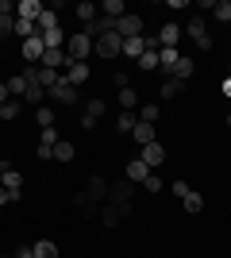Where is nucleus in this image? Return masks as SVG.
Returning a JSON list of instances; mask_svg holds the SVG:
<instances>
[{
  "mask_svg": "<svg viewBox=\"0 0 231 258\" xmlns=\"http://www.w3.org/2000/svg\"><path fill=\"white\" fill-rule=\"evenodd\" d=\"M8 100H12V93H8V85L0 81V104H8Z\"/></svg>",
  "mask_w": 231,
  "mask_h": 258,
  "instance_id": "45",
  "label": "nucleus"
},
{
  "mask_svg": "<svg viewBox=\"0 0 231 258\" xmlns=\"http://www.w3.org/2000/svg\"><path fill=\"white\" fill-rule=\"evenodd\" d=\"M139 158H143L146 166L154 170V166H162V162H166V147H162L158 139H154V143H146V147H143V154H139Z\"/></svg>",
  "mask_w": 231,
  "mask_h": 258,
  "instance_id": "10",
  "label": "nucleus"
},
{
  "mask_svg": "<svg viewBox=\"0 0 231 258\" xmlns=\"http://www.w3.org/2000/svg\"><path fill=\"white\" fill-rule=\"evenodd\" d=\"M131 139L139 143V147L154 143V123H143V119H139V123H135V131H131Z\"/></svg>",
  "mask_w": 231,
  "mask_h": 258,
  "instance_id": "14",
  "label": "nucleus"
},
{
  "mask_svg": "<svg viewBox=\"0 0 231 258\" xmlns=\"http://www.w3.org/2000/svg\"><path fill=\"white\" fill-rule=\"evenodd\" d=\"M100 220H104L108 227H116V224H120V208H116V205H112V208H104V212H100Z\"/></svg>",
  "mask_w": 231,
  "mask_h": 258,
  "instance_id": "37",
  "label": "nucleus"
},
{
  "mask_svg": "<svg viewBox=\"0 0 231 258\" xmlns=\"http://www.w3.org/2000/svg\"><path fill=\"white\" fill-rule=\"evenodd\" d=\"M23 100H27V104H43V100H46V89L39 85V81H31L27 93H23Z\"/></svg>",
  "mask_w": 231,
  "mask_h": 258,
  "instance_id": "25",
  "label": "nucleus"
},
{
  "mask_svg": "<svg viewBox=\"0 0 231 258\" xmlns=\"http://www.w3.org/2000/svg\"><path fill=\"white\" fill-rule=\"evenodd\" d=\"M123 12H127L123 0H104V4H100V16H108V20H120Z\"/></svg>",
  "mask_w": 231,
  "mask_h": 258,
  "instance_id": "22",
  "label": "nucleus"
},
{
  "mask_svg": "<svg viewBox=\"0 0 231 258\" xmlns=\"http://www.w3.org/2000/svg\"><path fill=\"white\" fill-rule=\"evenodd\" d=\"M120 108H123V112H135V108H139V93H135L131 85L120 89Z\"/></svg>",
  "mask_w": 231,
  "mask_h": 258,
  "instance_id": "21",
  "label": "nucleus"
},
{
  "mask_svg": "<svg viewBox=\"0 0 231 258\" xmlns=\"http://www.w3.org/2000/svg\"><path fill=\"white\" fill-rule=\"evenodd\" d=\"M35 119H39V127H54V112H50V104H39Z\"/></svg>",
  "mask_w": 231,
  "mask_h": 258,
  "instance_id": "30",
  "label": "nucleus"
},
{
  "mask_svg": "<svg viewBox=\"0 0 231 258\" xmlns=\"http://www.w3.org/2000/svg\"><path fill=\"white\" fill-rule=\"evenodd\" d=\"M93 54H100V58H116V54H123V39L116 31L100 35V39H93Z\"/></svg>",
  "mask_w": 231,
  "mask_h": 258,
  "instance_id": "2",
  "label": "nucleus"
},
{
  "mask_svg": "<svg viewBox=\"0 0 231 258\" xmlns=\"http://www.w3.org/2000/svg\"><path fill=\"white\" fill-rule=\"evenodd\" d=\"M185 35H189V39H193V43H200V39L208 35V31H204V20H200V16H193V20L185 23Z\"/></svg>",
  "mask_w": 231,
  "mask_h": 258,
  "instance_id": "19",
  "label": "nucleus"
},
{
  "mask_svg": "<svg viewBox=\"0 0 231 258\" xmlns=\"http://www.w3.org/2000/svg\"><path fill=\"white\" fill-rule=\"evenodd\" d=\"M43 35H31V39H23V62H43Z\"/></svg>",
  "mask_w": 231,
  "mask_h": 258,
  "instance_id": "9",
  "label": "nucleus"
},
{
  "mask_svg": "<svg viewBox=\"0 0 231 258\" xmlns=\"http://www.w3.org/2000/svg\"><path fill=\"white\" fill-rule=\"evenodd\" d=\"M16 116H20V100L12 97L8 104H0V119H16Z\"/></svg>",
  "mask_w": 231,
  "mask_h": 258,
  "instance_id": "32",
  "label": "nucleus"
},
{
  "mask_svg": "<svg viewBox=\"0 0 231 258\" xmlns=\"http://www.w3.org/2000/svg\"><path fill=\"white\" fill-rule=\"evenodd\" d=\"M46 97H54V100H58V104H77V89H73V85H69L66 77H62V81H58V85H54V89H50V93H46Z\"/></svg>",
  "mask_w": 231,
  "mask_h": 258,
  "instance_id": "7",
  "label": "nucleus"
},
{
  "mask_svg": "<svg viewBox=\"0 0 231 258\" xmlns=\"http://www.w3.org/2000/svg\"><path fill=\"white\" fill-rule=\"evenodd\" d=\"M89 54H93V39H89L85 31H81V35H69V39H66V58H69V62H85Z\"/></svg>",
  "mask_w": 231,
  "mask_h": 258,
  "instance_id": "1",
  "label": "nucleus"
},
{
  "mask_svg": "<svg viewBox=\"0 0 231 258\" xmlns=\"http://www.w3.org/2000/svg\"><path fill=\"white\" fill-rule=\"evenodd\" d=\"M143 189H146V193H162V177H158V173H150V177L143 181Z\"/></svg>",
  "mask_w": 231,
  "mask_h": 258,
  "instance_id": "38",
  "label": "nucleus"
},
{
  "mask_svg": "<svg viewBox=\"0 0 231 258\" xmlns=\"http://www.w3.org/2000/svg\"><path fill=\"white\" fill-rule=\"evenodd\" d=\"M16 12H20V20H39V16H43V4H39V0H23V4H16Z\"/></svg>",
  "mask_w": 231,
  "mask_h": 258,
  "instance_id": "12",
  "label": "nucleus"
},
{
  "mask_svg": "<svg viewBox=\"0 0 231 258\" xmlns=\"http://www.w3.org/2000/svg\"><path fill=\"white\" fill-rule=\"evenodd\" d=\"M62 77H66V81H69L73 89H81V85L89 81V62H69V66H66V74H62Z\"/></svg>",
  "mask_w": 231,
  "mask_h": 258,
  "instance_id": "6",
  "label": "nucleus"
},
{
  "mask_svg": "<svg viewBox=\"0 0 231 258\" xmlns=\"http://www.w3.org/2000/svg\"><path fill=\"white\" fill-rule=\"evenodd\" d=\"M12 258H35V247H20V250H16Z\"/></svg>",
  "mask_w": 231,
  "mask_h": 258,
  "instance_id": "44",
  "label": "nucleus"
},
{
  "mask_svg": "<svg viewBox=\"0 0 231 258\" xmlns=\"http://www.w3.org/2000/svg\"><path fill=\"white\" fill-rule=\"evenodd\" d=\"M150 173H154V170L146 166L143 158H131V162H127V181H131V185H143Z\"/></svg>",
  "mask_w": 231,
  "mask_h": 258,
  "instance_id": "8",
  "label": "nucleus"
},
{
  "mask_svg": "<svg viewBox=\"0 0 231 258\" xmlns=\"http://www.w3.org/2000/svg\"><path fill=\"white\" fill-rule=\"evenodd\" d=\"M174 193H177V197H181V201H185V197H189V193H193V189H189V181H174Z\"/></svg>",
  "mask_w": 231,
  "mask_h": 258,
  "instance_id": "41",
  "label": "nucleus"
},
{
  "mask_svg": "<svg viewBox=\"0 0 231 258\" xmlns=\"http://www.w3.org/2000/svg\"><path fill=\"white\" fill-rule=\"evenodd\" d=\"M135 123H139L135 112H120V123H116V127H120V131H135Z\"/></svg>",
  "mask_w": 231,
  "mask_h": 258,
  "instance_id": "34",
  "label": "nucleus"
},
{
  "mask_svg": "<svg viewBox=\"0 0 231 258\" xmlns=\"http://www.w3.org/2000/svg\"><path fill=\"white\" fill-rule=\"evenodd\" d=\"M116 35H120V39H135V35H143V20L131 16V12H123L120 20H116Z\"/></svg>",
  "mask_w": 231,
  "mask_h": 258,
  "instance_id": "4",
  "label": "nucleus"
},
{
  "mask_svg": "<svg viewBox=\"0 0 231 258\" xmlns=\"http://www.w3.org/2000/svg\"><path fill=\"white\" fill-rule=\"evenodd\" d=\"M85 197H89V201H100V197H108V185H104V177H93V181H89V189H85Z\"/></svg>",
  "mask_w": 231,
  "mask_h": 258,
  "instance_id": "24",
  "label": "nucleus"
},
{
  "mask_svg": "<svg viewBox=\"0 0 231 258\" xmlns=\"http://www.w3.org/2000/svg\"><path fill=\"white\" fill-rule=\"evenodd\" d=\"M0 185H4V189H12V193L20 197V189H23V177H20V170H12L8 162H0Z\"/></svg>",
  "mask_w": 231,
  "mask_h": 258,
  "instance_id": "5",
  "label": "nucleus"
},
{
  "mask_svg": "<svg viewBox=\"0 0 231 258\" xmlns=\"http://www.w3.org/2000/svg\"><path fill=\"white\" fill-rule=\"evenodd\" d=\"M223 97L231 100V77H223Z\"/></svg>",
  "mask_w": 231,
  "mask_h": 258,
  "instance_id": "46",
  "label": "nucleus"
},
{
  "mask_svg": "<svg viewBox=\"0 0 231 258\" xmlns=\"http://www.w3.org/2000/svg\"><path fill=\"white\" fill-rule=\"evenodd\" d=\"M8 201H20V197L12 193V189H4V185H0V205H8Z\"/></svg>",
  "mask_w": 231,
  "mask_h": 258,
  "instance_id": "43",
  "label": "nucleus"
},
{
  "mask_svg": "<svg viewBox=\"0 0 231 258\" xmlns=\"http://www.w3.org/2000/svg\"><path fill=\"white\" fill-rule=\"evenodd\" d=\"M35 258H58L54 239H39V243H35Z\"/></svg>",
  "mask_w": 231,
  "mask_h": 258,
  "instance_id": "26",
  "label": "nucleus"
},
{
  "mask_svg": "<svg viewBox=\"0 0 231 258\" xmlns=\"http://www.w3.org/2000/svg\"><path fill=\"white\" fill-rule=\"evenodd\" d=\"M212 16L220 23H231V0H216V4H212Z\"/></svg>",
  "mask_w": 231,
  "mask_h": 258,
  "instance_id": "27",
  "label": "nucleus"
},
{
  "mask_svg": "<svg viewBox=\"0 0 231 258\" xmlns=\"http://www.w3.org/2000/svg\"><path fill=\"white\" fill-rule=\"evenodd\" d=\"M4 85H8L12 97H23V93H27V85H31V77H27V74H16V77H8Z\"/></svg>",
  "mask_w": 231,
  "mask_h": 258,
  "instance_id": "16",
  "label": "nucleus"
},
{
  "mask_svg": "<svg viewBox=\"0 0 231 258\" xmlns=\"http://www.w3.org/2000/svg\"><path fill=\"white\" fill-rule=\"evenodd\" d=\"M227 127H231V112H227Z\"/></svg>",
  "mask_w": 231,
  "mask_h": 258,
  "instance_id": "47",
  "label": "nucleus"
},
{
  "mask_svg": "<svg viewBox=\"0 0 231 258\" xmlns=\"http://www.w3.org/2000/svg\"><path fill=\"white\" fill-rule=\"evenodd\" d=\"M177 39H181V27H177V23H162L158 43H162V46H177Z\"/></svg>",
  "mask_w": 231,
  "mask_h": 258,
  "instance_id": "13",
  "label": "nucleus"
},
{
  "mask_svg": "<svg viewBox=\"0 0 231 258\" xmlns=\"http://www.w3.org/2000/svg\"><path fill=\"white\" fill-rule=\"evenodd\" d=\"M16 35H20V39H31V35H39V27H35L31 20H20V16H16Z\"/></svg>",
  "mask_w": 231,
  "mask_h": 258,
  "instance_id": "28",
  "label": "nucleus"
},
{
  "mask_svg": "<svg viewBox=\"0 0 231 258\" xmlns=\"http://www.w3.org/2000/svg\"><path fill=\"white\" fill-rule=\"evenodd\" d=\"M193 70H197V66H193V58H185V54H181V58H177V66L170 70V74H174L177 81H189V77H193Z\"/></svg>",
  "mask_w": 231,
  "mask_h": 258,
  "instance_id": "15",
  "label": "nucleus"
},
{
  "mask_svg": "<svg viewBox=\"0 0 231 258\" xmlns=\"http://www.w3.org/2000/svg\"><path fill=\"white\" fill-rule=\"evenodd\" d=\"M73 154H77V147L69 139H58L54 143V162H73Z\"/></svg>",
  "mask_w": 231,
  "mask_h": 258,
  "instance_id": "17",
  "label": "nucleus"
},
{
  "mask_svg": "<svg viewBox=\"0 0 231 258\" xmlns=\"http://www.w3.org/2000/svg\"><path fill=\"white\" fill-rule=\"evenodd\" d=\"M35 154H39L43 162H50V158H54V147H43V143H39V151H35Z\"/></svg>",
  "mask_w": 231,
  "mask_h": 258,
  "instance_id": "42",
  "label": "nucleus"
},
{
  "mask_svg": "<svg viewBox=\"0 0 231 258\" xmlns=\"http://www.w3.org/2000/svg\"><path fill=\"white\" fill-rule=\"evenodd\" d=\"M131 189H135V185L127 181V177H123L120 185H112V189H108V197H112V201H116V208H120V216H127V212H131Z\"/></svg>",
  "mask_w": 231,
  "mask_h": 258,
  "instance_id": "3",
  "label": "nucleus"
},
{
  "mask_svg": "<svg viewBox=\"0 0 231 258\" xmlns=\"http://www.w3.org/2000/svg\"><path fill=\"white\" fill-rule=\"evenodd\" d=\"M35 27H39V35H46L50 27H58V16H54V8H43V16L35 20Z\"/></svg>",
  "mask_w": 231,
  "mask_h": 258,
  "instance_id": "20",
  "label": "nucleus"
},
{
  "mask_svg": "<svg viewBox=\"0 0 231 258\" xmlns=\"http://www.w3.org/2000/svg\"><path fill=\"white\" fill-rule=\"evenodd\" d=\"M104 108H108V104H104V100H89V104H85V116L100 119V116H104Z\"/></svg>",
  "mask_w": 231,
  "mask_h": 258,
  "instance_id": "35",
  "label": "nucleus"
},
{
  "mask_svg": "<svg viewBox=\"0 0 231 258\" xmlns=\"http://www.w3.org/2000/svg\"><path fill=\"white\" fill-rule=\"evenodd\" d=\"M200 208H204V197H200V193H197V189H193V193H189V197H185V212H193V216H197V212H200Z\"/></svg>",
  "mask_w": 231,
  "mask_h": 258,
  "instance_id": "31",
  "label": "nucleus"
},
{
  "mask_svg": "<svg viewBox=\"0 0 231 258\" xmlns=\"http://www.w3.org/2000/svg\"><path fill=\"white\" fill-rule=\"evenodd\" d=\"M77 16H81V23L89 27V23L100 16V8H97V4H89V0H81V4H77Z\"/></svg>",
  "mask_w": 231,
  "mask_h": 258,
  "instance_id": "23",
  "label": "nucleus"
},
{
  "mask_svg": "<svg viewBox=\"0 0 231 258\" xmlns=\"http://www.w3.org/2000/svg\"><path fill=\"white\" fill-rule=\"evenodd\" d=\"M16 31V16H0V35Z\"/></svg>",
  "mask_w": 231,
  "mask_h": 258,
  "instance_id": "40",
  "label": "nucleus"
},
{
  "mask_svg": "<svg viewBox=\"0 0 231 258\" xmlns=\"http://www.w3.org/2000/svg\"><path fill=\"white\" fill-rule=\"evenodd\" d=\"M146 50V35H135V39H123V58H131V62H139Z\"/></svg>",
  "mask_w": 231,
  "mask_h": 258,
  "instance_id": "11",
  "label": "nucleus"
},
{
  "mask_svg": "<svg viewBox=\"0 0 231 258\" xmlns=\"http://www.w3.org/2000/svg\"><path fill=\"white\" fill-rule=\"evenodd\" d=\"M139 70H158V50H143V58H139Z\"/></svg>",
  "mask_w": 231,
  "mask_h": 258,
  "instance_id": "33",
  "label": "nucleus"
},
{
  "mask_svg": "<svg viewBox=\"0 0 231 258\" xmlns=\"http://www.w3.org/2000/svg\"><path fill=\"white\" fill-rule=\"evenodd\" d=\"M139 119H143V123H154V119H158V104H143L139 108Z\"/></svg>",
  "mask_w": 231,
  "mask_h": 258,
  "instance_id": "36",
  "label": "nucleus"
},
{
  "mask_svg": "<svg viewBox=\"0 0 231 258\" xmlns=\"http://www.w3.org/2000/svg\"><path fill=\"white\" fill-rule=\"evenodd\" d=\"M177 58H181V54H177V46H162V50H158V70H174Z\"/></svg>",
  "mask_w": 231,
  "mask_h": 258,
  "instance_id": "18",
  "label": "nucleus"
},
{
  "mask_svg": "<svg viewBox=\"0 0 231 258\" xmlns=\"http://www.w3.org/2000/svg\"><path fill=\"white\" fill-rule=\"evenodd\" d=\"M39 139H43V147H54V143H58V131L54 127H43V131H39Z\"/></svg>",
  "mask_w": 231,
  "mask_h": 258,
  "instance_id": "39",
  "label": "nucleus"
},
{
  "mask_svg": "<svg viewBox=\"0 0 231 258\" xmlns=\"http://www.w3.org/2000/svg\"><path fill=\"white\" fill-rule=\"evenodd\" d=\"M181 89H185V81H177V77H170V81L162 85V100H174L177 93H181Z\"/></svg>",
  "mask_w": 231,
  "mask_h": 258,
  "instance_id": "29",
  "label": "nucleus"
}]
</instances>
